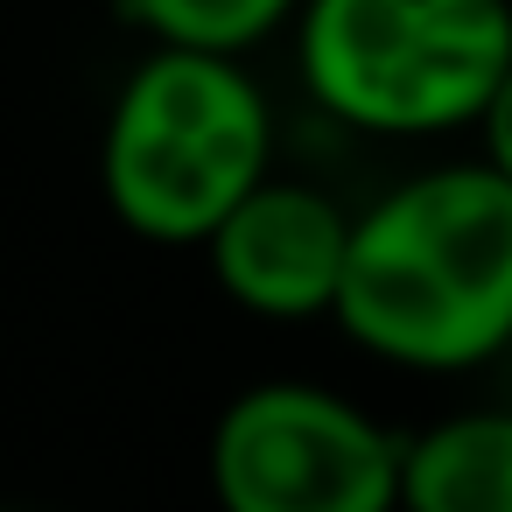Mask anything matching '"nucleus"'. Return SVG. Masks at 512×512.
<instances>
[{
  "mask_svg": "<svg viewBox=\"0 0 512 512\" xmlns=\"http://www.w3.org/2000/svg\"><path fill=\"white\" fill-rule=\"evenodd\" d=\"M337 323L386 365L470 372L512 344V183L449 162L386 190L358 232Z\"/></svg>",
  "mask_w": 512,
  "mask_h": 512,
  "instance_id": "1",
  "label": "nucleus"
},
{
  "mask_svg": "<svg viewBox=\"0 0 512 512\" xmlns=\"http://www.w3.org/2000/svg\"><path fill=\"white\" fill-rule=\"evenodd\" d=\"M274 113L232 57L155 50L120 85L99 134V190L113 218L155 246H211L267 183Z\"/></svg>",
  "mask_w": 512,
  "mask_h": 512,
  "instance_id": "2",
  "label": "nucleus"
},
{
  "mask_svg": "<svg viewBox=\"0 0 512 512\" xmlns=\"http://www.w3.org/2000/svg\"><path fill=\"white\" fill-rule=\"evenodd\" d=\"M309 99L386 141L477 127L512 71V0H309Z\"/></svg>",
  "mask_w": 512,
  "mask_h": 512,
  "instance_id": "3",
  "label": "nucleus"
},
{
  "mask_svg": "<svg viewBox=\"0 0 512 512\" xmlns=\"http://www.w3.org/2000/svg\"><path fill=\"white\" fill-rule=\"evenodd\" d=\"M407 435L309 379H260L211 428L218 512H400Z\"/></svg>",
  "mask_w": 512,
  "mask_h": 512,
  "instance_id": "4",
  "label": "nucleus"
},
{
  "mask_svg": "<svg viewBox=\"0 0 512 512\" xmlns=\"http://www.w3.org/2000/svg\"><path fill=\"white\" fill-rule=\"evenodd\" d=\"M351 232H358V218H344L337 197L267 176L204 253H211L218 288L239 309H253L267 323H309V316H337Z\"/></svg>",
  "mask_w": 512,
  "mask_h": 512,
  "instance_id": "5",
  "label": "nucleus"
},
{
  "mask_svg": "<svg viewBox=\"0 0 512 512\" xmlns=\"http://www.w3.org/2000/svg\"><path fill=\"white\" fill-rule=\"evenodd\" d=\"M400 512H512V407H463L407 435Z\"/></svg>",
  "mask_w": 512,
  "mask_h": 512,
  "instance_id": "6",
  "label": "nucleus"
},
{
  "mask_svg": "<svg viewBox=\"0 0 512 512\" xmlns=\"http://www.w3.org/2000/svg\"><path fill=\"white\" fill-rule=\"evenodd\" d=\"M127 22L155 36V50H197V57H232L253 50L267 29H281L309 0H120Z\"/></svg>",
  "mask_w": 512,
  "mask_h": 512,
  "instance_id": "7",
  "label": "nucleus"
},
{
  "mask_svg": "<svg viewBox=\"0 0 512 512\" xmlns=\"http://www.w3.org/2000/svg\"><path fill=\"white\" fill-rule=\"evenodd\" d=\"M477 134H484V169H498V176L512 183V71H505V85H498V99L484 106V120H477Z\"/></svg>",
  "mask_w": 512,
  "mask_h": 512,
  "instance_id": "8",
  "label": "nucleus"
}]
</instances>
